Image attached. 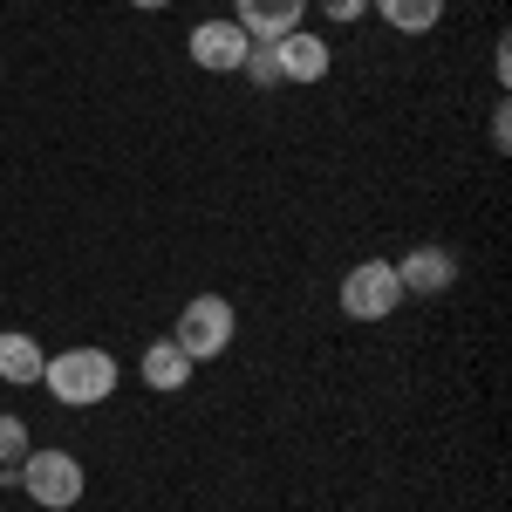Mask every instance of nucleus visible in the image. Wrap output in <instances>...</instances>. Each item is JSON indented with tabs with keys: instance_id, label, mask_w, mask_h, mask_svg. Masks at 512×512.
Segmentation results:
<instances>
[{
	"instance_id": "nucleus-1",
	"label": "nucleus",
	"mask_w": 512,
	"mask_h": 512,
	"mask_svg": "<svg viewBox=\"0 0 512 512\" xmlns=\"http://www.w3.org/2000/svg\"><path fill=\"white\" fill-rule=\"evenodd\" d=\"M41 383L62 403H103V396L117 390V362L103 349H69V355H55V362H41Z\"/></svg>"
},
{
	"instance_id": "nucleus-14",
	"label": "nucleus",
	"mask_w": 512,
	"mask_h": 512,
	"mask_svg": "<svg viewBox=\"0 0 512 512\" xmlns=\"http://www.w3.org/2000/svg\"><path fill=\"white\" fill-rule=\"evenodd\" d=\"M321 7H328L335 21H355V14H362V0H321Z\"/></svg>"
},
{
	"instance_id": "nucleus-3",
	"label": "nucleus",
	"mask_w": 512,
	"mask_h": 512,
	"mask_svg": "<svg viewBox=\"0 0 512 512\" xmlns=\"http://www.w3.org/2000/svg\"><path fill=\"white\" fill-rule=\"evenodd\" d=\"M21 485L35 492V506H76L82 499V465L69 458V451H35L28 465H21Z\"/></svg>"
},
{
	"instance_id": "nucleus-11",
	"label": "nucleus",
	"mask_w": 512,
	"mask_h": 512,
	"mask_svg": "<svg viewBox=\"0 0 512 512\" xmlns=\"http://www.w3.org/2000/svg\"><path fill=\"white\" fill-rule=\"evenodd\" d=\"M376 7H383V21L403 28V35H424V28H437V14H444V0H376Z\"/></svg>"
},
{
	"instance_id": "nucleus-5",
	"label": "nucleus",
	"mask_w": 512,
	"mask_h": 512,
	"mask_svg": "<svg viewBox=\"0 0 512 512\" xmlns=\"http://www.w3.org/2000/svg\"><path fill=\"white\" fill-rule=\"evenodd\" d=\"M246 48H253V41H246L239 21H205V28H192V62L198 69H219V76H226V69L246 62Z\"/></svg>"
},
{
	"instance_id": "nucleus-10",
	"label": "nucleus",
	"mask_w": 512,
	"mask_h": 512,
	"mask_svg": "<svg viewBox=\"0 0 512 512\" xmlns=\"http://www.w3.org/2000/svg\"><path fill=\"white\" fill-rule=\"evenodd\" d=\"M41 362H48V355H41L28 335H0V376H7V383H35Z\"/></svg>"
},
{
	"instance_id": "nucleus-13",
	"label": "nucleus",
	"mask_w": 512,
	"mask_h": 512,
	"mask_svg": "<svg viewBox=\"0 0 512 512\" xmlns=\"http://www.w3.org/2000/svg\"><path fill=\"white\" fill-rule=\"evenodd\" d=\"M28 458V431H21V417H0V465H21Z\"/></svg>"
},
{
	"instance_id": "nucleus-9",
	"label": "nucleus",
	"mask_w": 512,
	"mask_h": 512,
	"mask_svg": "<svg viewBox=\"0 0 512 512\" xmlns=\"http://www.w3.org/2000/svg\"><path fill=\"white\" fill-rule=\"evenodd\" d=\"M185 376H192V362H185L178 342H151L144 349V383L151 390H185Z\"/></svg>"
},
{
	"instance_id": "nucleus-8",
	"label": "nucleus",
	"mask_w": 512,
	"mask_h": 512,
	"mask_svg": "<svg viewBox=\"0 0 512 512\" xmlns=\"http://www.w3.org/2000/svg\"><path fill=\"white\" fill-rule=\"evenodd\" d=\"M451 274H458V267H451V253H444V246H417V253H410V260L396 267V287L437 294V287H451Z\"/></svg>"
},
{
	"instance_id": "nucleus-6",
	"label": "nucleus",
	"mask_w": 512,
	"mask_h": 512,
	"mask_svg": "<svg viewBox=\"0 0 512 512\" xmlns=\"http://www.w3.org/2000/svg\"><path fill=\"white\" fill-rule=\"evenodd\" d=\"M301 7L308 0H239V28H246V41H280L294 35Z\"/></svg>"
},
{
	"instance_id": "nucleus-15",
	"label": "nucleus",
	"mask_w": 512,
	"mask_h": 512,
	"mask_svg": "<svg viewBox=\"0 0 512 512\" xmlns=\"http://www.w3.org/2000/svg\"><path fill=\"white\" fill-rule=\"evenodd\" d=\"M137 7H164V0H137Z\"/></svg>"
},
{
	"instance_id": "nucleus-4",
	"label": "nucleus",
	"mask_w": 512,
	"mask_h": 512,
	"mask_svg": "<svg viewBox=\"0 0 512 512\" xmlns=\"http://www.w3.org/2000/svg\"><path fill=\"white\" fill-rule=\"evenodd\" d=\"M396 267H383V260H362L349 280H342V315H355V321H383V315H396Z\"/></svg>"
},
{
	"instance_id": "nucleus-2",
	"label": "nucleus",
	"mask_w": 512,
	"mask_h": 512,
	"mask_svg": "<svg viewBox=\"0 0 512 512\" xmlns=\"http://www.w3.org/2000/svg\"><path fill=\"white\" fill-rule=\"evenodd\" d=\"M171 342L185 349V362L219 355L226 342H233V308H226L219 294H198V301H185V315H178V335H171Z\"/></svg>"
},
{
	"instance_id": "nucleus-12",
	"label": "nucleus",
	"mask_w": 512,
	"mask_h": 512,
	"mask_svg": "<svg viewBox=\"0 0 512 512\" xmlns=\"http://www.w3.org/2000/svg\"><path fill=\"white\" fill-rule=\"evenodd\" d=\"M239 69H253V82H260V89H274V82H280V55H274V41L246 48V62H239Z\"/></svg>"
},
{
	"instance_id": "nucleus-7",
	"label": "nucleus",
	"mask_w": 512,
	"mask_h": 512,
	"mask_svg": "<svg viewBox=\"0 0 512 512\" xmlns=\"http://www.w3.org/2000/svg\"><path fill=\"white\" fill-rule=\"evenodd\" d=\"M274 55H280V82H321L328 76V41H315V35H280L274 41Z\"/></svg>"
}]
</instances>
